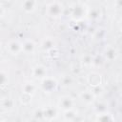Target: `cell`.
Masks as SVG:
<instances>
[{
  "label": "cell",
  "mask_w": 122,
  "mask_h": 122,
  "mask_svg": "<svg viewBox=\"0 0 122 122\" xmlns=\"http://www.w3.org/2000/svg\"><path fill=\"white\" fill-rule=\"evenodd\" d=\"M88 8L82 3H73L69 7V16L73 21H80L87 16Z\"/></svg>",
  "instance_id": "6da1fadb"
},
{
  "label": "cell",
  "mask_w": 122,
  "mask_h": 122,
  "mask_svg": "<svg viewBox=\"0 0 122 122\" xmlns=\"http://www.w3.org/2000/svg\"><path fill=\"white\" fill-rule=\"evenodd\" d=\"M65 11L64 5L61 1L54 0L49 3L46 7V14L51 18H59L63 15Z\"/></svg>",
  "instance_id": "7a4b0ae2"
},
{
  "label": "cell",
  "mask_w": 122,
  "mask_h": 122,
  "mask_svg": "<svg viewBox=\"0 0 122 122\" xmlns=\"http://www.w3.org/2000/svg\"><path fill=\"white\" fill-rule=\"evenodd\" d=\"M58 87V81L52 77V76H46L43 79L40 80V85L39 88L41 89L42 92L45 93H51L53 92Z\"/></svg>",
  "instance_id": "3957f363"
},
{
  "label": "cell",
  "mask_w": 122,
  "mask_h": 122,
  "mask_svg": "<svg viewBox=\"0 0 122 122\" xmlns=\"http://www.w3.org/2000/svg\"><path fill=\"white\" fill-rule=\"evenodd\" d=\"M75 103H76L75 99L71 95H63L58 99L57 106H58V109H60L63 112V111L75 108Z\"/></svg>",
  "instance_id": "277c9868"
},
{
  "label": "cell",
  "mask_w": 122,
  "mask_h": 122,
  "mask_svg": "<svg viewBox=\"0 0 122 122\" xmlns=\"http://www.w3.org/2000/svg\"><path fill=\"white\" fill-rule=\"evenodd\" d=\"M8 52L11 55H17L22 52V42L17 39H10L6 44Z\"/></svg>",
  "instance_id": "5b68a950"
},
{
  "label": "cell",
  "mask_w": 122,
  "mask_h": 122,
  "mask_svg": "<svg viewBox=\"0 0 122 122\" xmlns=\"http://www.w3.org/2000/svg\"><path fill=\"white\" fill-rule=\"evenodd\" d=\"M102 55L104 57V60H107L109 62H112V61L117 59V57L119 55V51L115 47H113L112 45H107L104 49Z\"/></svg>",
  "instance_id": "8992f818"
},
{
  "label": "cell",
  "mask_w": 122,
  "mask_h": 122,
  "mask_svg": "<svg viewBox=\"0 0 122 122\" xmlns=\"http://www.w3.org/2000/svg\"><path fill=\"white\" fill-rule=\"evenodd\" d=\"M79 99L85 104V105H92L93 102L96 100V96L92 92L91 89H86L80 92L79 93Z\"/></svg>",
  "instance_id": "52a82bcc"
},
{
  "label": "cell",
  "mask_w": 122,
  "mask_h": 122,
  "mask_svg": "<svg viewBox=\"0 0 122 122\" xmlns=\"http://www.w3.org/2000/svg\"><path fill=\"white\" fill-rule=\"evenodd\" d=\"M20 7L25 13L31 14L36 10L38 7V1L37 0H22Z\"/></svg>",
  "instance_id": "ba28073f"
},
{
  "label": "cell",
  "mask_w": 122,
  "mask_h": 122,
  "mask_svg": "<svg viewBox=\"0 0 122 122\" xmlns=\"http://www.w3.org/2000/svg\"><path fill=\"white\" fill-rule=\"evenodd\" d=\"M48 75L47 68L42 64H36L31 69V76L37 80H41Z\"/></svg>",
  "instance_id": "9c48e42d"
},
{
  "label": "cell",
  "mask_w": 122,
  "mask_h": 122,
  "mask_svg": "<svg viewBox=\"0 0 122 122\" xmlns=\"http://www.w3.org/2000/svg\"><path fill=\"white\" fill-rule=\"evenodd\" d=\"M43 112H44V120L52 121V120H55L58 116V111L53 106L43 107Z\"/></svg>",
  "instance_id": "30bf717a"
},
{
  "label": "cell",
  "mask_w": 122,
  "mask_h": 122,
  "mask_svg": "<svg viewBox=\"0 0 122 122\" xmlns=\"http://www.w3.org/2000/svg\"><path fill=\"white\" fill-rule=\"evenodd\" d=\"M101 17H102V10L100 8L93 7L92 9L88 10L87 16H86V18H88V20L92 21V22H96V21L100 20Z\"/></svg>",
  "instance_id": "8fae6325"
},
{
  "label": "cell",
  "mask_w": 122,
  "mask_h": 122,
  "mask_svg": "<svg viewBox=\"0 0 122 122\" xmlns=\"http://www.w3.org/2000/svg\"><path fill=\"white\" fill-rule=\"evenodd\" d=\"M15 101L11 96L6 95L0 98V108L4 111H10L14 108Z\"/></svg>",
  "instance_id": "7c38bea8"
},
{
  "label": "cell",
  "mask_w": 122,
  "mask_h": 122,
  "mask_svg": "<svg viewBox=\"0 0 122 122\" xmlns=\"http://www.w3.org/2000/svg\"><path fill=\"white\" fill-rule=\"evenodd\" d=\"M36 50V44L32 39H25L22 42V52L32 54Z\"/></svg>",
  "instance_id": "4fadbf2b"
},
{
  "label": "cell",
  "mask_w": 122,
  "mask_h": 122,
  "mask_svg": "<svg viewBox=\"0 0 122 122\" xmlns=\"http://www.w3.org/2000/svg\"><path fill=\"white\" fill-rule=\"evenodd\" d=\"M87 82L91 87L98 86L102 84V75L99 72L96 71H92L90 74L87 76Z\"/></svg>",
  "instance_id": "5bb4252c"
},
{
  "label": "cell",
  "mask_w": 122,
  "mask_h": 122,
  "mask_svg": "<svg viewBox=\"0 0 122 122\" xmlns=\"http://www.w3.org/2000/svg\"><path fill=\"white\" fill-rule=\"evenodd\" d=\"M38 86L32 82V81H26L23 83L21 90H22V93H26V94H30V95H33L35 93V92L37 91Z\"/></svg>",
  "instance_id": "9a60e30c"
},
{
  "label": "cell",
  "mask_w": 122,
  "mask_h": 122,
  "mask_svg": "<svg viewBox=\"0 0 122 122\" xmlns=\"http://www.w3.org/2000/svg\"><path fill=\"white\" fill-rule=\"evenodd\" d=\"M54 47H56V42L53 39V37H51V36L45 37L40 43V48L44 51H48L49 50H51Z\"/></svg>",
  "instance_id": "2e32d148"
},
{
  "label": "cell",
  "mask_w": 122,
  "mask_h": 122,
  "mask_svg": "<svg viewBox=\"0 0 122 122\" xmlns=\"http://www.w3.org/2000/svg\"><path fill=\"white\" fill-rule=\"evenodd\" d=\"M79 115V112L75 108L63 111V119L65 121H75L77 120V117Z\"/></svg>",
  "instance_id": "e0dca14e"
},
{
  "label": "cell",
  "mask_w": 122,
  "mask_h": 122,
  "mask_svg": "<svg viewBox=\"0 0 122 122\" xmlns=\"http://www.w3.org/2000/svg\"><path fill=\"white\" fill-rule=\"evenodd\" d=\"M95 120L96 121H105V122H107V121H113L114 117H113V115L109 111H107V112L96 113Z\"/></svg>",
  "instance_id": "ac0fdd59"
},
{
  "label": "cell",
  "mask_w": 122,
  "mask_h": 122,
  "mask_svg": "<svg viewBox=\"0 0 122 122\" xmlns=\"http://www.w3.org/2000/svg\"><path fill=\"white\" fill-rule=\"evenodd\" d=\"M93 110L95 111L96 113H99V112H107L108 111V104L105 102V101H94L93 102Z\"/></svg>",
  "instance_id": "d6986e66"
},
{
  "label": "cell",
  "mask_w": 122,
  "mask_h": 122,
  "mask_svg": "<svg viewBox=\"0 0 122 122\" xmlns=\"http://www.w3.org/2000/svg\"><path fill=\"white\" fill-rule=\"evenodd\" d=\"M92 63V55L90 53H84L80 57V64L83 67H91Z\"/></svg>",
  "instance_id": "ffe728a7"
},
{
  "label": "cell",
  "mask_w": 122,
  "mask_h": 122,
  "mask_svg": "<svg viewBox=\"0 0 122 122\" xmlns=\"http://www.w3.org/2000/svg\"><path fill=\"white\" fill-rule=\"evenodd\" d=\"M10 82V77L9 74L6 71L0 70V88L6 87Z\"/></svg>",
  "instance_id": "44dd1931"
},
{
  "label": "cell",
  "mask_w": 122,
  "mask_h": 122,
  "mask_svg": "<svg viewBox=\"0 0 122 122\" xmlns=\"http://www.w3.org/2000/svg\"><path fill=\"white\" fill-rule=\"evenodd\" d=\"M103 63H104V57L102 54H97V55L92 56V67H95V68L101 67Z\"/></svg>",
  "instance_id": "7402d4cb"
},
{
  "label": "cell",
  "mask_w": 122,
  "mask_h": 122,
  "mask_svg": "<svg viewBox=\"0 0 122 122\" xmlns=\"http://www.w3.org/2000/svg\"><path fill=\"white\" fill-rule=\"evenodd\" d=\"M32 118L37 121H42L44 120V112H43V108H37L32 112Z\"/></svg>",
  "instance_id": "603a6c76"
},
{
  "label": "cell",
  "mask_w": 122,
  "mask_h": 122,
  "mask_svg": "<svg viewBox=\"0 0 122 122\" xmlns=\"http://www.w3.org/2000/svg\"><path fill=\"white\" fill-rule=\"evenodd\" d=\"M60 83L64 86V87H69L72 84V78L71 76L70 75H67V74H64L63 76H61L60 78Z\"/></svg>",
  "instance_id": "cb8c5ba5"
},
{
  "label": "cell",
  "mask_w": 122,
  "mask_h": 122,
  "mask_svg": "<svg viewBox=\"0 0 122 122\" xmlns=\"http://www.w3.org/2000/svg\"><path fill=\"white\" fill-rule=\"evenodd\" d=\"M91 90H92V92L94 93V95H95L96 97L99 96V95H101V94L103 93V91H104V89H103V87H102V84H101V85H98V86L91 87Z\"/></svg>",
  "instance_id": "d4e9b609"
},
{
  "label": "cell",
  "mask_w": 122,
  "mask_h": 122,
  "mask_svg": "<svg viewBox=\"0 0 122 122\" xmlns=\"http://www.w3.org/2000/svg\"><path fill=\"white\" fill-rule=\"evenodd\" d=\"M31 96L30 94H26V93H22V95L20 96V101L23 105H29L31 102Z\"/></svg>",
  "instance_id": "484cf974"
},
{
  "label": "cell",
  "mask_w": 122,
  "mask_h": 122,
  "mask_svg": "<svg viewBox=\"0 0 122 122\" xmlns=\"http://www.w3.org/2000/svg\"><path fill=\"white\" fill-rule=\"evenodd\" d=\"M105 34H106L105 30H104V29H99V30H96V32L94 33L93 37H94V39L101 40V39H103V38H104Z\"/></svg>",
  "instance_id": "4316f807"
},
{
  "label": "cell",
  "mask_w": 122,
  "mask_h": 122,
  "mask_svg": "<svg viewBox=\"0 0 122 122\" xmlns=\"http://www.w3.org/2000/svg\"><path fill=\"white\" fill-rule=\"evenodd\" d=\"M5 13H6V9L2 5H0V18H2L5 15Z\"/></svg>",
  "instance_id": "83f0119b"
},
{
  "label": "cell",
  "mask_w": 122,
  "mask_h": 122,
  "mask_svg": "<svg viewBox=\"0 0 122 122\" xmlns=\"http://www.w3.org/2000/svg\"><path fill=\"white\" fill-rule=\"evenodd\" d=\"M114 5L116 9H120L121 8V0H114Z\"/></svg>",
  "instance_id": "f1b7e54d"
},
{
  "label": "cell",
  "mask_w": 122,
  "mask_h": 122,
  "mask_svg": "<svg viewBox=\"0 0 122 122\" xmlns=\"http://www.w3.org/2000/svg\"><path fill=\"white\" fill-rule=\"evenodd\" d=\"M1 52H2V44L0 42V54H1Z\"/></svg>",
  "instance_id": "f546056e"
}]
</instances>
